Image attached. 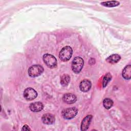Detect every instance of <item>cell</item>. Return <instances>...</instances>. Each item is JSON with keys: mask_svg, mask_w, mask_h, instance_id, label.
I'll list each match as a JSON object with an SVG mask.
<instances>
[{"mask_svg": "<svg viewBox=\"0 0 131 131\" xmlns=\"http://www.w3.org/2000/svg\"><path fill=\"white\" fill-rule=\"evenodd\" d=\"M73 53L72 49L70 46H66L63 47L59 52V59L62 61H67L70 60L72 57Z\"/></svg>", "mask_w": 131, "mask_h": 131, "instance_id": "obj_1", "label": "cell"}, {"mask_svg": "<svg viewBox=\"0 0 131 131\" xmlns=\"http://www.w3.org/2000/svg\"><path fill=\"white\" fill-rule=\"evenodd\" d=\"M84 64L83 59L80 57H75L71 64V67L73 71L75 73H79L81 71Z\"/></svg>", "mask_w": 131, "mask_h": 131, "instance_id": "obj_2", "label": "cell"}, {"mask_svg": "<svg viewBox=\"0 0 131 131\" xmlns=\"http://www.w3.org/2000/svg\"><path fill=\"white\" fill-rule=\"evenodd\" d=\"M43 61L46 65L50 68H54L56 67L57 62L56 58L52 55L47 53L43 55Z\"/></svg>", "mask_w": 131, "mask_h": 131, "instance_id": "obj_3", "label": "cell"}, {"mask_svg": "<svg viewBox=\"0 0 131 131\" xmlns=\"http://www.w3.org/2000/svg\"><path fill=\"white\" fill-rule=\"evenodd\" d=\"M43 68L39 64L31 66L28 69L29 75L31 77H35L40 75L43 72Z\"/></svg>", "mask_w": 131, "mask_h": 131, "instance_id": "obj_4", "label": "cell"}, {"mask_svg": "<svg viewBox=\"0 0 131 131\" xmlns=\"http://www.w3.org/2000/svg\"><path fill=\"white\" fill-rule=\"evenodd\" d=\"M78 113V109L75 107L67 108L62 110L61 115L66 119H71L74 118Z\"/></svg>", "mask_w": 131, "mask_h": 131, "instance_id": "obj_5", "label": "cell"}, {"mask_svg": "<svg viewBox=\"0 0 131 131\" xmlns=\"http://www.w3.org/2000/svg\"><path fill=\"white\" fill-rule=\"evenodd\" d=\"M37 96V92L33 89L31 88H27L24 91V97L28 101L34 99Z\"/></svg>", "mask_w": 131, "mask_h": 131, "instance_id": "obj_6", "label": "cell"}, {"mask_svg": "<svg viewBox=\"0 0 131 131\" xmlns=\"http://www.w3.org/2000/svg\"><path fill=\"white\" fill-rule=\"evenodd\" d=\"M42 122L47 125L52 124L55 122V117L53 115L50 113H47L43 115L41 118Z\"/></svg>", "mask_w": 131, "mask_h": 131, "instance_id": "obj_7", "label": "cell"}, {"mask_svg": "<svg viewBox=\"0 0 131 131\" xmlns=\"http://www.w3.org/2000/svg\"><path fill=\"white\" fill-rule=\"evenodd\" d=\"M62 100L64 102L68 104L74 103L77 100L76 96L72 93H67L63 95Z\"/></svg>", "mask_w": 131, "mask_h": 131, "instance_id": "obj_8", "label": "cell"}, {"mask_svg": "<svg viewBox=\"0 0 131 131\" xmlns=\"http://www.w3.org/2000/svg\"><path fill=\"white\" fill-rule=\"evenodd\" d=\"M92 118L93 116L91 115H89L83 119L81 124V130L82 131H85L88 129L91 122Z\"/></svg>", "mask_w": 131, "mask_h": 131, "instance_id": "obj_9", "label": "cell"}, {"mask_svg": "<svg viewBox=\"0 0 131 131\" xmlns=\"http://www.w3.org/2000/svg\"><path fill=\"white\" fill-rule=\"evenodd\" d=\"M92 86L91 82L88 79H83L79 84L80 90L83 92H86L89 91Z\"/></svg>", "mask_w": 131, "mask_h": 131, "instance_id": "obj_10", "label": "cell"}, {"mask_svg": "<svg viewBox=\"0 0 131 131\" xmlns=\"http://www.w3.org/2000/svg\"><path fill=\"white\" fill-rule=\"evenodd\" d=\"M30 110L33 112H39L43 108V105L40 102H35L29 105Z\"/></svg>", "mask_w": 131, "mask_h": 131, "instance_id": "obj_11", "label": "cell"}, {"mask_svg": "<svg viewBox=\"0 0 131 131\" xmlns=\"http://www.w3.org/2000/svg\"><path fill=\"white\" fill-rule=\"evenodd\" d=\"M122 75L124 79L129 80L131 78V66L130 64L126 66L122 70Z\"/></svg>", "mask_w": 131, "mask_h": 131, "instance_id": "obj_12", "label": "cell"}, {"mask_svg": "<svg viewBox=\"0 0 131 131\" xmlns=\"http://www.w3.org/2000/svg\"><path fill=\"white\" fill-rule=\"evenodd\" d=\"M121 59V56L117 54H112L110 56H109L106 59V61L110 63H116L118 62Z\"/></svg>", "mask_w": 131, "mask_h": 131, "instance_id": "obj_13", "label": "cell"}, {"mask_svg": "<svg viewBox=\"0 0 131 131\" xmlns=\"http://www.w3.org/2000/svg\"><path fill=\"white\" fill-rule=\"evenodd\" d=\"M101 4L102 6H104L107 7H116V6L119 5L120 3L116 1H111L101 2Z\"/></svg>", "mask_w": 131, "mask_h": 131, "instance_id": "obj_14", "label": "cell"}, {"mask_svg": "<svg viewBox=\"0 0 131 131\" xmlns=\"http://www.w3.org/2000/svg\"><path fill=\"white\" fill-rule=\"evenodd\" d=\"M70 81V77L68 74H63L60 78V83L62 86H67Z\"/></svg>", "mask_w": 131, "mask_h": 131, "instance_id": "obj_15", "label": "cell"}, {"mask_svg": "<svg viewBox=\"0 0 131 131\" xmlns=\"http://www.w3.org/2000/svg\"><path fill=\"white\" fill-rule=\"evenodd\" d=\"M112 78V76L110 73H107L104 75L102 80V85L103 88H105L106 86L108 83L111 80Z\"/></svg>", "mask_w": 131, "mask_h": 131, "instance_id": "obj_16", "label": "cell"}, {"mask_svg": "<svg viewBox=\"0 0 131 131\" xmlns=\"http://www.w3.org/2000/svg\"><path fill=\"white\" fill-rule=\"evenodd\" d=\"M113 103H114V102H113V100L108 98L104 99L103 101V106L104 107V108H105L106 109H107V110L111 108L112 107Z\"/></svg>", "mask_w": 131, "mask_h": 131, "instance_id": "obj_17", "label": "cell"}, {"mask_svg": "<svg viewBox=\"0 0 131 131\" xmlns=\"http://www.w3.org/2000/svg\"><path fill=\"white\" fill-rule=\"evenodd\" d=\"M22 130H31V129L29 128V126H28L27 125H24L21 129Z\"/></svg>", "mask_w": 131, "mask_h": 131, "instance_id": "obj_18", "label": "cell"}]
</instances>
